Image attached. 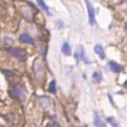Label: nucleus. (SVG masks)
<instances>
[{"mask_svg":"<svg viewBox=\"0 0 127 127\" xmlns=\"http://www.w3.org/2000/svg\"><path fill=\"white\" fill-rule=\"evenodd\" d=\"M9 95L15 100L24 102L27 99L28 92L26 88L20 84H13L9 88Z\"/></svg>","mask_w":127,"mask_h":127,"instance_id":"obj_1","label":"nucleus"},{"mask_svg":"<svg viewBox=\"0 0 127 127\" xmlns=\"http://www.w3.org/2000/svg\"><path fill=\"white\" fill-rule=\"evenodd\" d=\"M9 52L10 53V55H12L16 60H18L20 61H25L26 58H27V52H26V50L22 49V48H10L9 49Z\"/></svg>","mask_w":127,"mask_h":127,"instance_id":"obj_2","label":"nucleus"},{"mask_svg":"<svg viewBox=\"0 0 127 127\" xmlns=\"http://www.w3.org/2000/svg\"><path fill=\"white\" fill-rule=\"evenodd\" d=\"M86 6H87L88 10V14H89V21L90 25H94L95 23V8L93 6V4L89 1V0H85Z\"/></svg>","mask_w":127,"mask_h":127,"instance_id":"obj_3","label":"nucleus"},{"mask_svg":"<svg viewBox=\"0 0 127 127\" xmlns=\"http://www.w3.org/2000/svg\"><path fill=\"white\" fill-rule=\"evenodd\" d=\"M75 58L77 61V62H79L80 61H84V62L89 63V61H87V59L85 58L84 55V49H83V46H78L76 50V53H75Z\"/></svg>","mask_w":127,"mask_h":127,"instance_id":"obj_4","label":"nucleus"},{"mask_svg":"<svg viewBox=\"0 0 127 127\" xmlns=\"http://www.w3.org/2000/svg\"><path fill=\"white\" fill-rule=\"evenodd\" d=\"M108 67H109L110 70L114 73H119L123 70V67L120 64H119V63L115 62V61H109Z\"/></svg>","mask_w":127,"mask_h":127,"instance_id":"obj_5","label":"nucleus"},{"mask_svg":"<svg viewBox=\"0 0 127 127\" xmlns=\"http://www.w3.org/2000/svg\"><path fill=\"white\" fill-rule=\"evenodd\" d=\"M94 50H95V53H96V55H98L100 59H101V60L105 59V57H106L105 50H104L103 47H102L101 45H100V44H97V45H95V48H94Z\"/></svg>","mask_w":127,"mask_h":127,"instance_id":"obj_6","label":"nucleus"},{"mask_svg":"<svg viewBox=\"0 0 127 127\" xmlns=\"http://www.w3.org/2000/svg\"><path fill=\"white\" fill-rule=\"evenodd\" d=\"M19 41L21 42H23V43H29V44H33V39L27 33H24V34H22L19 36Z\"/></svg>","mask_w":127,"mask_h":127,"instance_id":"obj_7","label":"nucleus"},{"mask_svg":"<svg viewBox=\"0 0 127 127\" xmlns=\"http://www.w3.org/2000/svg\"><path fill=\"white\" fill-rule=\"evenodd\" d=\"M94 125L95 127H106L104 121L100 119V117L97 113H95V118H94Z\"/></svg>","mask_w":127,"mask_h":127,"instance_id":"obj_8","label":"nucleus"},{"mask_svg":"<svg viewBox=\"0 0 127 127\" xmlns=\"http://www.w3.org/2000/svg\"><path fill=\"white\" fill-rule=\"evenodd\" d=\"M36 1H37V3H38L39 6H40V8H41L42 10L46 13V14L50 16L51 13H50V11H49V8H48L47 5L46 4V3H45L44 0H36Z\"/></svg>","mask_w":127,"mask_h":127,"instance_id":"obj_9","label":"nucleus"},{"mask_svg":"<svg viewBox=\"0 0 127 127\" xmlns=\"http://www.w3.org/2000/svg\"><path fill=\"white\" fill-rule=\"evenodd\" d=\"M62 52L65 55H70L71 54V48L68 42H64L62 46Z\"/></svg>","mask_w":127,"mask_h":127,"instance_id":"obj_10","label":"nucleus"},{"mask_svg":"<svg viewBox=\"0 0 127 127\" xmlns=\"http://www.w3.org/2000/svg\"><path fill=\"white\" fill-rule=\"evenodd\" d=\"M39 100H40V103L44 107H48L50 106V99L47 98L46 96H43V97H39Z\"/></svg>","mask_w":127,"mask_h":127,"instance_id":"obj_11","label":"nucleus"},{"mask_svg":"<svg viewBox=\"0 0 127 127\" xmlns=\"http://www.w3.org/2000/svg\"><path fill=\"white\" fill-rule=\"evenodd\" d=\"M56 91H57V87H56V81L55 80H53L49 84V92L51 93H56Z\"/></svg>","mask_w":127,"mask_h":127,"instance_id":"obj_12","label":"nucleus"},{"mask_svg":"<svg viewBox=\"0 0 127 127\" xmlns=\"http://www.w3.org/2000/svg\"><path fill=\"white\" fill-rule=\"evenodd\" d=\"M92 78H93V80H94V81L95 82V83H100V82L101 81V79H102L100 74L98 72H95L92 75Z\"/></svg>","mask_w":127,"mask_h":127,"instance_id":"obj_13","label":"nucleus"},{"mask_svg":"<svg viewBox=\"0 0 127 127\" xmlns=\"http://www.w3.org/2000/svg\"><path fill=\"white\" fill-rule=\"evenodd\" d=\"M107 121L112 125L113 127H117L118 126V124H117V121L115 120V119L113 117H109L107 118Z\"/></svg>","mask_w":127,"mask_h":127,"instance_id":"obj_14","label":"nucleus"},{"mask_svg":"<svg viewBox=\"0 0 127 127\" xmlns=\"http://www.w3.org/2000/svg\"><path fill=\"white\" fill-rule=\"evenodd\" d=\"M46 127H59V126L56 123H48Z\"/></svg>","mask_w":127,"mask_h":127,"instance_id":"obj_15","label":"nucleus"}]
</instances>
